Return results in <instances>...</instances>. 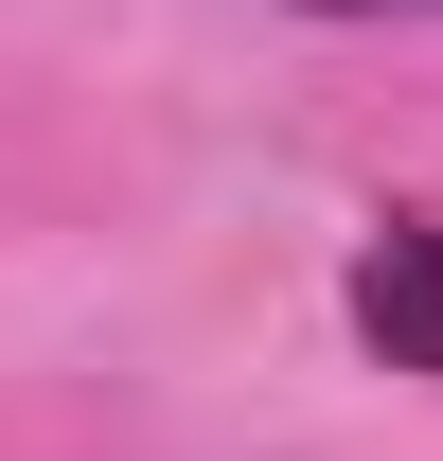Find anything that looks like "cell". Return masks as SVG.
Returning a JSON list of instances; mask_svg holds the SVG:
<instances>
[{
    "label": "cell",
    "mask_w": 443,
    "mask_h": 461,
    "mask_svg": "<svg viewBox=\"0 0 443 461\" xmlns=\"http://www.w3.org/2000/svg\"><path fill=\"white\" fill-rule=\"evenodd\" d=\"M302 18H443V0H302Z\"/></svg>",
    "instance_id": "2"
},
{
    "label": "cell",
    "mask_w": 443,
    "mask_h": 461,
    "mask_svg": "<svg viewBox=\"0 0 443 461\" xmlns=\"http://www.w3.org/2000/svg\"><path fill=\"white\" fill-rule=\"evenodd\" d=\"M355 338L443 391V213H390L373 249H355Z\"/></svg>",
    "instance_id": "1"
}]
</instances>
